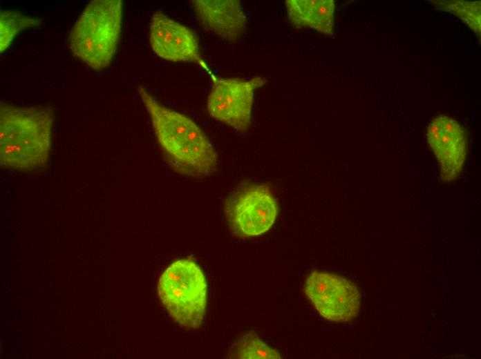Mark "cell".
Listing matches in <instances>:
<instances>
[{
	"label": "cell",
	"mask_w": 481,
	"mask_h": 359,
	"mask_svg": "<svg viewBox=\"0 0 481 359\" xmlns=\"http://www.w3.org/2000/svg\"><path fill=\"white\" fill-rule=\"evenodd\" d=\"M237 352L239 358H281L279 351L269 347L258 337L253 335H246L238 342Z\"/></svg>",
	"instance_id": "obj_14"
},
{
	"label": "cell",
	"mask_w": 481,
	"mask_h": 359,
	"mask_svg": "<svg viewBox=\"0 0 481 359\" xmlns=\"http://www.w3.org/2000/svg\"><path fill=\"white\" fill-rule=\"evenodd\" d=\"M426 136L440 162L442 179L455 180L462 171L466 155L464 128L453 119L442 115L430 123Z\"/></svg>",
	"instance_id": "obj_9"
},
{
	"label": "cell",
	"mask_w": 481,
	"mask_h": 359,
	"mask_svg": "<svg viewBox=\"0 0 481 359\" xmlns=\"http://www.w3.org/2000/svg\"><path fill=\"white\" fill-rule=\"evenodd\" d=\"M207 282L200 268L191 259L173 262L158 281L160 299L171 318L185 329L202 324L207 305Z\"/></svg>",
	"instance_id": "obj_4"
},
{
	"label": "cell",
	"mask_w": 481,
	"mask_h": 359,
	"mask_svg": "<svg viewBox=\"0 0 481 359\" xmlns=\"http://www.w3.org/2000/svg\"><path fill=\"white\" fill-rule=\"evenodd\" d=\"M149 42L153 52L165 60L195 62L204 66L194 33L161 12L152 16Z\"/></svg>",
	"instance_id": "obj_8"
},
{
	"label": "cell",
	"mask_w": 481,
	"mask_h": 359,
	"mask_svg": "<svg viewBox=\"0 0 481 359\" xmlns=\"http://www.w3.org/2000/svg\"><path fill=\"white\" fill-rule=\"evenodd\" d=\"M439 9L462 19L478 35H480V2L466 1H435Z\"/></svg>",
	"instance_id": "obj_13"
},
{
	"label": "cell",
	"mask_w": 481,
	"mask_h": 359,
	"mask_svg": "<svg viewBox=\"0 0 481 359\" xmlns=\"http://www.w3.org/2000/svg\"><path fill=\"white\" fill-rule=\"evenodd\" d=\"M53 113L46 106L0 104V164L31 171L44 167L52 143Z\"/></svg>",
	"instance_id": "obj_2"
},
{
	"label": "cell",
	"mask_w": 481,
	"mask_h": 359,
	"mask_svg": "<svg viewBox=\"0 0 481 359\" xmlns=\"http://www.w3.org/2000/svg\"><path fill=\"white\" fill-rule=\"evenodd\" d=\"M212 78L213 85L207 100L209 114L236 131H247L251 124L254 91L266 79L261 77L249 80L214 76Z\"/></svg>",
	"instance_id": "obj_7"
},
{
	"label": "cell",
	"mask_w": 481,
	"mask_h": 359,
	"mask_svg": "<svg viewBox=\"0 0 481 359\" xmlns=\"http://www.w3.org/2000/svg\"><path fill=\"white\" fill-rule=\"evenodd\" d=\"M290 21L299 28H311L332 35L334 2L332 0H287Z\"/></svg>",
	"instance_id": "obj_11"
},
{
	"label": "cell",
	"mask_w": 481,
	"mask_h": 359,
	"mask_svg": "<svg viewBox=\"0 0 481 359\" xmlns=\"http://www.w3.org/2000/svg\"><path fill=\"white\" fill-rule=\"evenodd\" d=\"M122 21L121 0L91 1L68 35L73 55L95 70L107 68L117 48Z\"/></svg>",
	"instance_id": "obj_3"
},
{
	"label": "cell",
	"mask_w": 481,
	"mask_h": 359,
	"mask_svg": "<svg viewBox=\"0 0 481 359\" xmlns=\"http://www.w3.org/2000/svg\"><path fill=\"white\" fill-rule=\"evenodd\" d=\"M138 93L170 167L191 178L212 173L216 168L217 154L200 128L188 117L163 106L145 88L139 86Z\"/></svg>",
	"instance_id": "obj_1"
},
{
	"label": "cell",
	"mask_w": 481,
	"mask_h": 359,
	"mask_svg": "<svg viewBox=\"0 0 481 359\" xmlns=\"http://www.w3.org/2000/svg\"><path fill=\"white\" fill-rule=\"evenodd\" d=\"M303 291L325 319L345 322L354 320L360 308V293L350 281L334 273L314 271L307 278Z\"/></svg>",
	"instance_id": "obj_6"
},
{
	"label": "cell",
	"mask_w": 481,
	"mask_h": 359,
	"mask_svg": "<svg viewBox=\"0 0 481 359\" xmlns=\"http://www.w3.org/2000/svg\"><path fill=\"white\" fill-rule=\"evenodd\" d=\"M225 212L232 231L236 236L249 237L270 229L278 207L267 186L247 182L227 198Z\"/></svg>",
	"instance_id": "obj_5"
},
{
	"label": "cell",
	"mask_w": 481,
	"mask_h": 359,
	"mask_svg": "<svg viewBox=\"0 0 481 359\" xmlns=\"http://www.w3.org/2000/svg\"><path fill=\"white\" fill-rule=\"evenodd\" d=\"M200 23L221 38L234 42L245 30L246 17L238 0L190 1Z\"/></svg>",
	"instance_id": "obj_10"
},
{
	"label": "cell",
	"mask_w": 481,
	"mask_h": 359,
	"mask_svg": "<svg viewBox=\"0 0 481 359\" xmlns=\"http://www.w3.org/2000/svg\"><path fill=\"white\" fill-rule=\"evenodd\" d=\"M41 23L39 18L27 16L15 10H1L0 52H4L20 32L37 27Z\"/></svg>",
	"instance_id": "obj_12"
}]
</instances>
